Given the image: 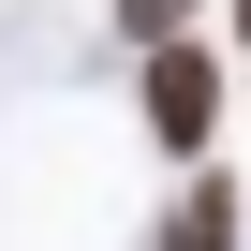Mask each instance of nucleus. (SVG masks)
<instances>
[{"label":"nucleus","mask_w":251,"mask_h":251,"mask_svg":"<svg viewBox=\"0 0 251 251\" xmlns=\"http://www.w3.org/2000/svg\"><path fill=\"white\" fill-rule=\"evenodd\" d=\"M222 74H236V59H222L207 30H192V45H148V59H133V118H148V133H163L177 163H207V148H222V103H236Z\"/></svg>","instance_id":"1"},{"label":"nucleus","mask_w":251,"mask_h":251,"mask_svg":"<svg viewBox=\"0 0 251 251\" xmlns=\"http://www.w3.org/2000/svg\"><path fill=\"white\" fill-rule=\"evenodd\" d=\"M148 251H251V222H236V177L222 163H192L177 192H163V236Z\"/></svg>","instance_id":"2"},{"label":"nucleus","mask_w":251,"mask_h":251,"mask_svg":"<svg viewBox=\"0 0 251 251\" xmlns=\"http://www.w3.org/2000/svg\"><path fill=\"white\" fill-rule=\"evenodd\" d=\"M103 45H133V59L148 45H192V0H103Z\"/></svg>","instance_id":"3"},{"label":"nucleus","mask_w":251,"mask_h":251,"mask_svg":"<svg viewBox=\"0 0 251 251\" xmlns=\"http://www.w3.org/2000/svg\"><path fill=\"white\" fill-rule=\"evenodd\" d=\"M236 59H251V0H236Z\"/></svg>","instance_id":"4"}]
</instances>
